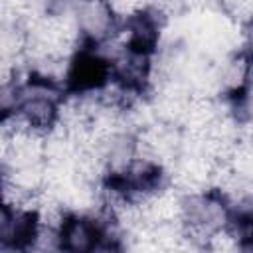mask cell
Returning a JSON list of instances; mask_svg holds the SVG:
<instances>
[{"mask_svg":"<svg viewBox=\"0 0 253 253\" xmlns=\"http://www.w3.org/2000/svg\"><path fill=\"white\" fill-rule=\"evenodd\" d=\"M231 221V204L217 190L184 196L182 231L198 247L206 249L213 237L223 233Z\"/></svg>","mask_w":253,"mask_h":253,"instance_id":"1","label":"cell"},{"mask_svg":"<svg viewBox=\"0 0 253 253\" xmlns=\"http://www.w3.org/2000/svg\"><path fill=\"white\" fill-rule=\"evenodd\" d=\"M111 81V63L95 47L81 45L67 65V93H97Z\"/></svg>","mask_w":253,"mask_h":253,"instance_id":"2","label":"cell"},{"mask_svg":"<svg viewBox=\"0 0 253 253\" xmlns=\"http://www.w3.org/2000/svg\"><path fill=\"white\" fill-rule=\"evenodd\" d=\"M111 79L134 95H146L152 85L154 55L132 47H119L109 55Z\"/></svg>","mask_w":253,"mask_h":253,"instance_id":"3","label":"cell"},{"mask_svg":"<svg viewBox=\"0 0 253 253\" xmlns=\"http://www.w3.org/2000/svg\"><path fill=\"white\" fill-rule=\"evenodd\" d=\"M73 20L85 47H101L119 30V20L111 2H79L73 4Z\"/></svg>","mask_w":253,"mask_h":253,"instance_id":"4","label":"cell"},{"mask_svg":"<svg viewBox=\"0 0 253 253\" xmlns=\"http://www.w3.org/2000/svg\"><path fill=\"white\" fill-rule=\"evenodd\" d=\"M40 233V217L32 208L2 206L0 241L2 253H30Z\"/></svg>","mask_w":253,"mask_h":253,"instance_id":"5","label":"cell"},{"mask_svg":"<svg viewBox=\"0 0 253 253\" xmlns=\"http://www.w3.org/2000/svg\"><path fill=\"white\" fill-rule=\"evenodd\" d=\"M103 237L99 219L89 213H67L57 229L61 253H91Z\"/></svg>","mask_w":253,"mask_h":253,"instance_id":"6","label":"cell"},{"mask_svg":"<svg viewBox=\"0 0 253 253\" xmlns=\"http://www.w3.org/2000/svg\"><path fill=\"white\" fill-rule=\"evenodd\" d=\"M251 79V57L243 51H233L221 59H215V81L221 99L239 97Z\"/></svg>","mask_w":253,"mask_h":253,"instance_id":"7","label":"cell"},{"mask_svg":"<svg viewBox=\"0 0 253 253\" xmlns=\"http://www.w3.org/2000/svg\"><path fill=\"white\" fill-rule=\"evenodd\" d=\"M241 51L253 57V20L241 26Z\"/></svg>","mask_w":253,"mask_h":253,"instance_id":"8","label":"cell"},{"mask_svg":"<svg viewBox=\"0 0 253 253\" xmlns=\"http://www.w3.org/2000/svg\"><path fill=\"white\" fill-rule=\"evenodd\" d=\"M237 253H253V235L237 241Z\"/></svg>","mask_w":253,"mask_h":253,"instance_id":"9","label":"cell"},{"mask_svg":"<svg viewBox=\"0 0 253 253\" xmlns=\"http://www.w3.org/2000/svg\"><path fill=\"white\" fill-rule=\"evenodd\" d=\"M249 83H253V57H251V79H249Z\"/></svg>","mask_w":253,"mask_h":253,"instance_id":"10","label":"cell"}]
</instances>
